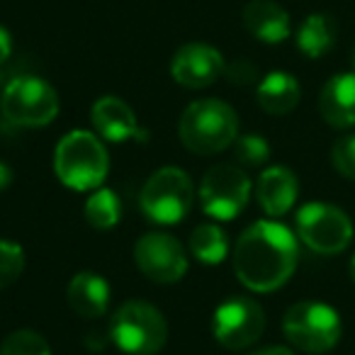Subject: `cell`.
Segmentation results:
<instances>
[{
	"mask_svg": "<svg viewBox=\"0 0 355 355\" xmlns=\"http://www.w3.org/2000/svg\"><path fill=\"white\" fill-rule=\"evenodd\" d=\"M110 338L124 355H156L168 340V324L148 302H124L112 316Z\"/></svg>",
	"mask_w": 355,
	"mask_h": 355,
	"instance_id": "cell-4",
	"label": "cell"
},
{
	"mask_svg": "<svg viewBox=\"0 0 355 355\" xmlns=\"http://www.w3.org/2000/svg\"><path fill=\"white\" fill-rule=\"evenodd\" d=\"M134 261L148 280L173 285L188 272V253L178 239L163 232H148L134 246Z\"/></svg>",
	"mask_w": 355,
	"mask_h": 355,
	"instance_id": "cell-11",
	"label": "cell"
},
{
	"mask_svg": "<svg viewBox=\"0 0 355 355\" xmlns=\"http://www.w3.org/2000/svg\"><path fill=\"white\" fill-rule=\"evenodd\" d=\"M251 355H295L290 348H285V345H270V348H263V350H256V353Z\"/></svg>",
	"mask_w": 355,
	"mask_h": 355,
	"instance_id": "cell-28",
	"label": "cell"
},
{
	"mask_svg": "<svg viewBox=\"0 0 355 355\" xmlns=\"http://www.w3.org/2000/svg\"><path fill=\"white\" fill-rule=\"evenodd\" d=\"M85 219L93 229L98 232H107V229L117 227L119 217H122V202H119L117 193L110 188H98L90 193L85 200Z\"/></svg>",
	"mask_w": 355,
	"mask_h": 355,
	"instance_id": "cell-21",
	"label": "cell"
},
{
	"mask_svg": "<svg viewBox=\"0 0 355 355\" xmlns=\"http://www.w3.org/2000/svg\"><path fill=\"white\" fill-rule=\"evenodd\" d=\"M0 355H51V348L42 334H37L32 329H20V331H12L3 340Z\"/></svg>",
	"mask_w": 355,
	"mask_h": 355,
	"instance_id": "cell-22",
	"label": "cell"
},
{
	"mask_svg": "<svg viewBox=\"0 0 355 355\" xmlns=\"http://www.w3.org/2000/svg\"><path fill=\"white\" fill-rule=\"evenodd\" d=\"M340 329L338 311L324 302H297L282 319L285 338L309 355L329 353L340 340Z\"/></svg>",
	"mask_w": 355,
	"mask_h": 355,
	"instance_id": "cell-6",
	"label": "cell"
},
{
	"mask_svg": "<svg viewBox=\"0 0 355 355\" xmlns=\"http://www.w3.org/2000/svg\"><path fill=\"white\" fill-rule=\"evenodd\" d=\"M300 98H302L300 83H297L295 76L285 73V71L268 73L256 88V100L263 107V112L275 114V117L292 112L300 105Z\"/></svg>",
	"mask_w": 355,
	"mask_h": 355,
	"instance_id": "cell-18",
	"label": "cell"
},
{
	"mask_svg": "<svg viewBox=\"0 0 355 355\" xmlns=\"http://www.w3.org/2000/svg\"><path fill=\"white\" fill-rule=\"evenodd\" d=\"M56 178L71 190H98L110 173V156L95 134L76 129L59 141L54 151Z\"/></svg>",
	"mask_w": 355,
	"mask_h": 355,
	"instance_id": "cell-3",
	"label": "cell"
},
{
	"mask_svg": "<svg viewBox=\"0 0 355 355\" xmlns=\"http://www.w3.org/2000/svg\"><path fill=\"white\" fill-rule=\"evenodd\" d=\"M336 42V25L329 15L314 12L309 15L297 30V46L306 59H321L329 54Z\"/></svg>",
	"mask_w": 355,
	"mask_h": 355,
	"instance_id": "cell-19",
	"label": "cell"
},
{
	"mask_svg": "<svg viewBox=\"0 0 355 355\" xmlns=\"http://www.w3.org/2000/svg\"><path fill=\"white\" fill-rule=\"evenodd\" d=\"M331 163L348 180H355V134L340 137L331 148Z\"/></svg>",
	"mask_w": 355,
	"mask_h": 355,
	"instance_id": "cell-25",
	"label": "cell"
},
{
	"mask_svg": "<svg viewBox=\"0 0 355 355\" xmlns=\"http://www.w3.org/2000/svg\"><path fill=\"white\" fill-rule=\"evenodd\" d=\"M10 180H12V173H10V168H8L6 163L0 161V190H3V188H8V185H10Z\"/></svg>",
	"mask_w": 355,
	"mask_h": 355,
	"instance_id": "cell-29",
	"label": "cell"
},
{
	"mask_svg": "<svg viewBox=\"0 0 355 355\" xmlns=\"http://www.w3.org/2000/svg\"><path fill=\"white\" fill-rule=\"evenodd\" d=\"M251 198V180L241 168L232 163H217L205 173L200 183V205L205 214L219 222L236 219Z\"/></svg>",
	"mask_w": 355,
	"mask_h": 355,
	"instance_id": "cell-9",
	"label": "cell"
},
{
	"mask_svg": "<svg viewBox=\"0 0 355 355\" xmlns=\"http://www.w3.org/2000/svg\"><path fill=\"white\" fill-rule=\"evenodd\" d=\"M266 329V311L251 297H229L214 309L212 334L227 350H243L253 345Z\"/></svg>",
	"mask_w": 355,
	"mask_h": 355,
	"instance_id": "cell-10",
	"label": "cell"
},
{
	"mask_svg": "<svg viewBox=\"0 0 355 355\" xmlns=\"http://www.w3.org/2000/svg\"><path fill=\"white\" fill-rule=\"evenodd\" d=\"M90 122H93L95 132L100 139H107V141L122 144L129 139H139V141H146V132L139 127L137 114L134 110L124 103L122 98H114V95H105L90 110Z\"/></svg>",
	"mask_w": 355,
	"mask_h": 355,
	"instance_id": "cell-13",
	"label": "cell"
},
{
	"mask_svg": "<svg viewBox=\"0 0 355 355\" xmlns=\"http://www.w3.org/2000/svg\"><path fill=\"white\" fill-rule=\"evenodd\" d=\"M180 141L198 156H212L229 148L239 137V117L232 105L217 98H202L188 105L178 124Z\"/></svg>",
	"mask_w": 355,
	"mask_h": 355,
	"instance_id": "cell-2",
	"label": "cell"
},
{
	"mask_svg": "<svg viewBox=\"0 0 355 355\" xmlns=\"http://www.w3.org/2000/svg\"><path fill=\"white\" fill-rule=\"evenodd\" d=\"M243 25L263 44H280L290 37V15L275 0H253L243 8Z\"/></svg>",
	"mask_w": 355,
	"mask_h": 355,
	"instance_id": "cell-16",
	"label": "cell"
},
{
	"mask_svg": "<svg viewBox=\"0 0 355 355\" xmlns=\"http://www.w3.org/2000/svg\"><path fill=\"white\" fill-rule=\"evenodd\" d=\"M300 195L297 175L285 166H270L261 173L256 185V200L268 217H282L292 209Z\"/></svg>",
	"mask_w": 355,
	"mask_h": 355,
	"instance_id": "cell-14",
	"label": "cell"
},
{
	"mask_svg": "<svg viewBox=\"0 0 355 355\" xmlns=\"http://www.w3.org/2000/svg\"><path fill=\"white\" fill-rule=\"evenodd\" d=\"M195 188L190 175L183 168L166 166L158 168L139 195V207L144 217L156 224H178L183 222L193 209Z\"/></svg>",
	"mask_w": 355,
	"mask_h": 355,
	"instance_id": "cell-5",
	"label": "cell"
},
{
	"mask_svg": "<svg viewBox=\"0 0 355 355\" xmlns=\"http://www.w3.org/2000/svg\"><path fill=\"white\" fill-rule=\"evenodd\" d=\"M22 270H25V251H22V246L0 239V290H6L12 282L20 280Z\"/></svg>",
	"mask_w": 355,
	"mask_h": 355,
	"instance_id": "cell-23",
	"label": "cell"
},
{
	"mask_svg": "<svg viewBox=\"0 0 355 355\" xmlns=\"http://www.w3.org/2000/svg\"><path fill=\"white\" fill-rule=\"evenodd\" d=\"M350 61H353V73H355V46H353V51H350Z\"/></svg>",
	"mask_w": 355,
	"mask_h": 355,
	"instance_id": "cell-31",
	"label": "cell"
},
{
	"mask_svg": "<svg viewBox=\"0 0 355 355\" xmlns=\"http://www.w3.org/2000/svg\"><path fill=\"white\" fill-rule=\"evenodd\" d=\"M319 112L334 129L355 127V73H338L326 80L319 95Z\"/></svg>",
	"mask_w": 355,
	"mask_h": 355,
	"instance_id": "cell-15",
	"label": "cell"
},
{
	"mask_svg": "<svg viewBox=\"0 0 355 355\" xmlns=\"http://www.w3.org/2000/svg\"><path fill=\"white\" fill-rule=\"evenodd\" d=\"M69 306L83 319H98L110 306V285L98 272H78L66 290Z\"/></svg>",
	"mask_w": 355,
	"mask_h": 355,
	"instance_id": "cell-17",
	"label": "cell"
},
{
	"mask_svg": "<svg viewBox=\"0 0 355 355\" xmlns=\"http://www.w3.org/2000/svg\"><path fill=\"white\" fill-rule=\"evenodd\" d=\"M300 261L297 236L280 222L261 219L239 236L234 246V272L253 292L280 290Z\"/></svg>",
	"mask_w": 355,
	"mask_h": 355,
	"instance_id": "cell-1",
	"label": "cell"
},
{
	"mask_svg": "<svg viewBox=\"0 0 355 355\" xmlns=\"http://www.w3.org/2000/svg\"><path fill=\"white\" fill-rule=\"evenodd\" d=\"M224 76H227L232 83L246 85V83H253V80L258 78V71H256V66L248 64L246 59H236V61H232V66L224 69Z\"/></svg>",
	"mask_w": 355,
	"mask_h": 355,
	"instance_id": "cell-26",
	"label": "cell"
},
{
	"mask_svg": "<svg viewBox=\"0 0 355 355\" xmlns=\"http://www.w3.org/2000/svg\"><path fill=\"white\" fill-rule=\"evenodd\" d=\"M0 112L17 127H46L59 114V95L37 76L12 78L0 95Z\"/></svg>",
	"mask_w": 355,
	"mask_h": 355,
	"instance_id": "cell-7",
	"label": "cell"
},
{
	"mask_svg": "<svg viewBox=\"0 0 355 355\" xmlns=\"http://www.w3.org/2000/svg\"><path fill=\"white\" fill-rule=\"evenodd\" d=\"M350 277H353V282H355V256H353V261H350Z\"/></svg>",
	"mask_w": 355,
	"mask_h": 355,
	"instance_id": "cell-30",
	"label": "cell"
},
{
	"mask_svg": "<svg viewBox=\"0 0 355 355\" xmlns=\"http://www.w3.org/2000/svg\"><path fill=\"white\" fill-rule=\"evenodd\" d=\"M297 236L321 256H336L353 241V224L343 209L326 202H309L297 212Z\"/></svg>",
	"mask_w": 355,
	"mask_h": 355,
	"instance_id": "cell-8",
	"label": "cell"
},
{
	"mask_svg": "<svg viewBox=\"0 0 355 355\" xmlns=\"http://www.w3.org/2000/svg\"><path fill=\"white\" fill-rule=\"evenodd\" d=\"M234 151H236V158L243 166L256 168L270 158V144L261 134H243V137H236V141H234Z\"/></svg>",
	"mask_w": 355,
	"mask_h": 355,
	"instance_id": "cell-24",
	"label": "cell"
},
{
	"mask_svg": "<svg viewBox=\"0 0 355 355\" xmlns=\"http://www.w3.org/2000/svg\"><path fill=\"white\" fill-rule=\"evenodd\" d=\"M190 251L205 266H219L227 261L229 241L217 224H200L190 234Z\"/></svg>",
	"mask_w": 355,
	"mask_h": 355,
	"instance_id": "cell-20",
	"label": "cell"
},
{
	"mask_svg": "<svg viewBox=\"0 0 355 355\" xmlns=\"http://www.w3.org/2000/svg\"><path fill=\"white\" fill-rule=\"evenodd\" d=\"M12 54V37L6 27L0 25V64H6Z\"/></svg>",
	"mask_w": 355,
	"mask_h": 355,
	"instance_id": "cell-27",
	"label": "cell"
},
{
	"mask_svg": "<svg viewBox=\"0 0 355 355\" xmlns=\"http://www.w3.org/2000/svg\"><path fill=\"white\" fill-rule=\"evenodd\" d=\"M227 61L219 49L205 44V42H190L175 51L171 61V76L178 85L190 90H202L217 83L224 76Z\"/></svg>",
	"mask_w": 355,
	"mask_h": 355,
	"instance_id": "cell-12",
	"label": "cell"
}]
</instances>
